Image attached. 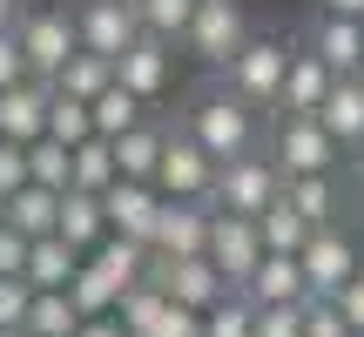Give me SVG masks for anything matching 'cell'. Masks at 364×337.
I'll use <instances>...</instances> for the list:
<instances>
[{
  "label": "cell",
  "instance_id": "15",
  "mask_svg": "<svg viewBox=\"0 0 364 337\" xmlns=\"http://www.w3.org/2000/svg\"><path fill=\"white\" fill-rule=\"evenodd\" d=\"M317 129H324L338 149H364V75L331 81V95L317 102Z\"/></svg>",
  "mask_w": 364,
  "mask_h": 337
},
{
  "label": "cell",
  "instance_id": "14",
  "mask_svg": "<svg viewBox=\"0 0 364 337\" xmlns=\"http://www.w3.org/2000/svg\"><path fill=\"white\" fill-rule=\"evenodd\" d=\"M48 95L54 81H14V88H0V142H41L48 135Z\"/></svg>",
  "mask_w": 364,
  "mask_h": 337
},
{
  "label": "cell",
  "instance_id": "19",
  "mask_svg": "<svg viewBox=\"0 0 364 337\" xmlns=\"http://www.w3.org/2000/svg\"><path fill=\"white\" fill-rule=\"evenodd\" d=\"M54 236H61V243H75L81 257H88V250L108 236L102 196H88V189H61V216H54Z\"/></svg>",
  "mask_w": 364,
  "mask_h": 337
},
{
  "label": "cell",
  "instance_id": "8",
  "mask_svg": "<svg viewBox=\"0 0 364 337\" xmlns=\"http://www.w3.org/2000/svg\"><path fill=\"white\" fill-rule=\"evenodd\" d=\"M203 257L223 270V284H243L250 270H257V257H263V243H257V216H223V209H209V243H203Z\"/></svg>",
  "mask_w": 364,
  "mask_h": 337
},
{
  "label": "cell",
  "instance_id": "5",
  "mask_svg": "<svg viewBox=\"0 0 364 337\" xmlns=\"http://www.w3.org/2000/svg\"><path fill=\"white\" fill-rule=\"evenodd\" d=\"M14 41H21V61H27V75H34V81H54V75H61V61L81 48V41H75V21L54 14V7L21 14V21H14Z\"/></svg>",
  "mask_w": 364,
  "mask_h": 337
},
{
  "label": "cell",
  "instance_id": "25",
  "mask_svg": "<svg viewBox=\"0 0 364 337\" xmlns=\"http://www.w3.org/2000/svg\"><path fill=\"white\" fill-rule=\"evenodd\" d=\"M142 108H149V102H135V95L122 88V81H108V88L88 102V129L102 135V142H115V135H129L135 122H142Z\"/></svg>",
  "mask_w": 364,
  "mask_h": 337
},
{
  "label": "cell",
  "instance_id": "11",
  "mask_svg": "<svg viewBox=\"0 0 364 337\" xmlns=\"http://www.w3.org/2000/svg\"><path fill=\"white\" fill-rule=\"evenodd\" d=\"M142 34V21H135V0H88V7L75 14V41L88 54H108L115 61L129 41Z\"/></svg>",
  "mask_w": 364,
  "mask_h": 337
},
{
  "label": "cell",
  "instance_id": "24",
  "mask_svg": "<svg viewBox=\"0 0 364 337\" xmlns=\"http://www.w3.org/2000/svg\"><path fill=\"white\" fill-rule=\"evenodd\" d=\"M162 135H169V129H149V122H135L129 135H115V168H122V182H156Z\"/></svg>",
  "mask_w": 364,
  "mask_h": 337
},
{
  "label": "cell",
  "instance_id": "33",
  "mask_svg": "<svg viewBox=\"0 0 364 337\" xmlns=\"http://www.w3.org/2000/svg\"><path fill=\"white\" fill-rule=\"evenodd\" d=\"M135 337H203V311H189V304H176V297H162V311L149 317Z\"/></svg>",
  "mask_w": 364,
  "mask_h": 337
},
{
  "label": "cell",
  "instance_id": "32",
  "mask_svg": "<svg viewBox=\"0 0 364 337\" xmlns=\"http://www.w3.org/2000/svg\"><path fill=\"white\" fill-rule=\"evenodd\" d=\"M250 317H257V304H243L230 290V297H216L203 311V337H250Z\"/></svg>",
  "mask_w": 364,
  "mask_h": 337
},
{
  "label": "cell",
  "instance_id": "7",
  "mask_svg": "<svg viewBox=\"0 0 364 337\" xmlns=\"http://www.w3.org/2000/svg\"><path fill=\"white\" fill-rule=\"evenodd\" d=\"M284 176H331L338 168V142L317 129V115H284L277 122V156H270Z\"/></svg>",
  "mask_w": 364,
  "mask_h": 337
},
{
  "label": "cell",
  "instance_id": "21",
  "mask_svg": "<svg viewBox=\"0 0 364 337\" xmlns=\"http://www.w3.org/2000/svg\"><path fill=\"white\" fill-rule=\"evenodd\" d=\"M54 216H61V189L21 182V189L7 196V230H21L27 243H34V236H54Z\"/></svg>",
  "mask_w": 364,
  "mask_h": 337
},
{
  "label": "cell",
  "instance_id": "26",
  "mask_svg": "<svg viewBox=\"0 0 364 337\" xmlns=\"http://www.w3.org/2000/svg\"><path fill=\"white\" fill-rule=\"evenodd\" d=\"M75 324H81V311H75L68 290H34V297H27L21 337H75Z\"/></svg>",
  "mask_w": 364,
  "mask_h": 337
},
{
  "label": "cell",
  "instance_id": "2",
  "mask_svg": "<svg viewBox=\"0 0 364 337\" xmlns=\"http://www.w3.org/2000/svg\"><path fill=\"white\" fill-rule=\"evenodd\" d=\"M216 156H209L203 142H196L189 129L182 135H162V162H156V189L176 196V203H209V189H216Z\"/></svg>",
  "mask_w": 364,
  "mask_h": 337
},
{
  "label": "cell",
  "instance_id": "6",
  "mask_svg": "<svg viewBox=\"0 0 364 337\" xmlns=\"http://www.w3.org/2000/svg\"><path fill=\"white\" fill-rule=\"evenodd\" d=\"M284 61H290V48L284 41H263V34H250L243 48L230 54V95H243L250 108H263V102H277V88H284Z\"/></svg>",
  "mask_w": 364,
  "mask_h": 337
},
{
  "label": "cell",
  "instance_id": "22",
  "mask_svg": "<svg viewBox=\"0 0 364 337\" xmlns=\"http://www.w3.org/2000/svg\"><path fill=\"white\" fill-rule=\"evenodd\" d=\"M257 243H263V250H277V257H297V250L311 243V223H304L297 209L284 203V196H270V203L257 209Z\"/></svg>",
  "mask_w": 364,
  "mask_h": 337
},
{
  "label": "cell",
  "instance_id": "29",
  "mask_svg": "<svg viewBox=\"0 0 364 337\" xmlns=\"http://www.w3.org/2000/svg\"><path fill=\"white\" fill-rule=\"evenodd\" d=\"M189 14H196V0H135V21H142V34H156V41H182Z\"/></svg>",
  "mask_w": 364,
  "mask_h": 337
},
{
  "label": "cell",
  "instance_id": "27",
  "mask_svg": "<svg viewBox=\"0 0 364 337\" xmlns=\"http://www.w3.org/2000/svg\"><path fill=\"white\" fill-rule=\"evenodd\" d=\"M108 81H115V61H108V54L75 48V54L61 61V75H54V88H61V95H75V102H95Z\"/></svg>",
  "mask_w": 364,
  "mask_h": 337
},
{
  "label": "cell",
  "instance_id": "17",
  "mask_svg": "<svg viewBox=\"0 0 364 337\" xmlns=\"http://www.w3.org/2000/svg\"><path fill=\"white\" fill-rule=\"evenodd\" d=\"M331 81H338V75H331V68L317 61L311 48H297V54L284 61V88H277V108H284V115H317V102L331 95Z\"/></svg>",
  "mask_w": 364,
  "mask_h": 337
},
{
  "label": "cell",
  "instance_id": "3",
  "mask_svg": "<svg viewBox=\"0 0 364 337\" xmlns=\"http://www.w3.org/2000/svg\"><path fill=\"white\" fill-rule=\"evenodd\" d=\"M243 41H250V27H243V7H236V0H196L189 27H182V48L203 68H230V54L243 48Z\"/></svg>",
  "mask_w": 364,
  "mask_h": 337
},
{
  "label": "cell",
  "instance_id": "48",
  "mask_svg": "<svg viewBox=\"0 0 364 337\" xmlns=\"http://www.w3.org/2000/svg\"><path fill=\"white\" fill-rule=\"evenodd\" d=\"M358 337H364V331H358Z\"/></svg>",
  "mask_w": 364,
  "mask_h": 337
},
{
  "label": "cell",
  "instance_id": "35",
  "mask_svg": "<svg viewBox=\"0 0 364 337\" xmlns=\"http://www.w3.org/2000/svg\"><path fill=\"white\" fill-rule=\"evenodd\" d=\"M304 337H358V331L338 317L331 297H304Z\"/></svg>",
  "mask_w": 364,
  "mask_h": 337
},
{
  "label": "cell",
  "instance_id": "37",
  "mask_svg": "<svg viewBox=\"0 0 364 337\" xmlns=\"http://www.w3.org/2000/svg\"><path fill=\"white\" fill-rule=\"evenodd\" d=\"M27 182V142H0V203Z\"/></svg>",
  "mask_w": 364,
  "mask_h": 337
},
{
  "label": "cell",
  "instance_id": "44",
  "mask_svg": "<svg viewBox=\"0 0 364 337\" xmlns=\"http://www.w3.org/2000/svg\"><path fill=\"white\" fill-rule=\"evenodd\" d=\"M0 223H7V203H0Z\"/></svg>",
  "mask_w": 364,
  "mask_h": 337
},
{
  "label": "cell",
  "instance_id": "34",
  "mask_svg": "<svg viewBox=\"0 0 364 337\" xmlns=\"http://www.w3.org/2000/svg\"><path fill=\"white\" fill-rule=\"evenodd\" d=\"M250 337H304V304H257Z\"/></svg>",
  "mask_w": 364,
  "mask_h": 337
},
{
  "label": "cell",
  "instance_id": "39",
  "mask_svg": "<svg viewBox=\"0 0 364 337\" xmlns=\"http://www.w3.org/2000/svg\"><path fill=\"white\" fill-rule=\"evenodd\" d=\"M331 304H338V317H344L351 331H364V270H358V277H351V284H344Z\"/></svg>",
  "mask_w": 364,
  "mask_h": 337
},
{
  "label": "cell",
  "instance_id": "12",
  "mask_svg": "<svg viewBox=\"0 0 364 337\" xmlns=\"http://www.w3.org/2000/svg\"><path fill=\"white\" fill-rule=\"evenodd\" d=\"M169 75H176V61H169V41H156V34H135L129 48L115 54V81L135 95V102H156V95L169 88Z\"/></svg>",
  "mask_w": 364,
  "mask_h": 337
},
{
  "label": "cell",
  "instance_id": "13",
  "mask_svg": "<svg viewBox=\"0 0 364 337\" xmlns=\"http://www.w3.org/2000/svg\"><path fill=\"white\" fill-rule=\"evenodd\" d=\"M203 243H209V203H176V196H162V216H156L149 250H156V257H203Z\"/></svg>",
  "mask_w": 364,
  "mask_h": 337
},
{
  "label": "cell",
  "instance_id": "1",
  "mask_svg": "<svg viewBox=\"0 0 364 337\" xmlns=\"http://www.w3.org/2000/svg\"><path fill=\"white\" fill-rule=\"evenodd\" d=\"M189 135L216 162H236L257 142V108H250L243 95H230V88H209V95H196V108H189Z\"/></svg>",
  "mask_w": 364,
  "mask_h": 337
},
{
  "label": "cell",
  "instance_id": "30",
  "mask_svg": "<svg viewBox=\"0 0 364 337\" xmlns=\"http://www.w3.org/2000/svg\"><path fill=\"white\" fill-rule=\"evenodd\" d=\"M48 135H54V142H68V149H75V142H88V102H75V95H61V88H54L48 95Z\"/></svg>",
  "mask_w": 364,
  "mask_h": 337
},
{
  "label": "cell",
  "instance_id": "42",
  "mask_svg": "<svg viewBox=\"0 0 364 337\" xmlns=\"http://www.w3.org/2000/svg\"><path fill=\"white\" fill-rule=\"evenodd\" d=\"M324 14H344V21H364V0H324Z\"/></svg>",
  "mask_w": 364,
  "mask_h": 337
},
{
  "label": "cell",
  "instance_id": "9",
  "mask_svg": "<svg viewBox=\"0 0 364 337\" xmlns=\"http://www.w3.org/2000/svg\"><path fill=\"white\" fill-rule=\"evenodd\" d=\"M102 216H108V236H129V243L149 250V236H156V216H162V189L156 182H108L102 189Z\"/></svg>",
  "mask_w": 364,
  "mask_h": 337
},
{
  "label": "cell",
  "instance_id": "46",
  "mask_svg": "<svg viewBox=\"0 0 364 337\" xmlns=\"http://www.w3.org/2000/svg\"><path fill=\"white\" fill-rule=\"evenodd\" d=\"M358 176H364V162H358Z\"/></svg>",
  "mask_w": 364,
  "mask_h": 337
},
{
  "label": "cell",
  "instance_id": "31",
  "mask_svg": "<svg viewBox=\"0 0 364 337\" xmlns=\"http://www.w3.org/2000/svg\"><path fill=\"white\" fill-rule=\"evenodd\" d=\"M27 182H41V189H68V142H54V135L27 142Z\"/></svg>",
  "mask_w": 364,
  "mask_h": 337
},
{
  "label": "cell",
  "instance_id": "47",
  "mask_svg": "<svg viewBox=\"0 0 364 337\" xmlns=\"http://www.w3.org/2000/svg\"><path fill=\"white\" fill-rule=\"evenodd\" d=\"M358 27H364V21H358Z\"/></svg>",
  "mask_w": 364,
  "mask_h": 337
},
{
  "label": "cell",
  "instance_id": "10",
  "mask_svg": "<svg viewBox=\"0 0 364 337\" xmlns=\"http://www.w3.org/2000/svg\"><path fill=\"white\" fill-rule=\"evenodd\" d=\"M297 270H304V290H311V297H338L358 277V250L324 223V230H311V243L297 250Z\"/></svg>",
  "mask_w": 364,
  "mask_h": 337
},
{
  "label": "cell",
  "instance_id": "20",
  "mask_svg": "<svg viewBox=\"0 0 364 337\" xmlns=\"http://www.w3.org/2000/svg\"><path fill=\"white\" fill-rule=\"evenodd\" d=\"M75 270H81V250L75 243H61V236H34V243H27V263H21L27 290H68Z\"/></svg>",
  "mask_w": 364,
  "mask_h": 337
},
{
  "label": "cell",
  "instance_id": "43",
  "mask_svg": "<svg viewBox=\"0 0 364 337\" xmlns=\"http://www.w3.org/2000/svg\"><path fill=\"white\" fill-rule=\"evenodd\" d=\"M21 21V0H0V27H14Z\"/></svg>",
  "mask_w": 364,
  "mask_h": 337
},
{
  "label": "cell",
  "instance_id": "18",
  "mask_svg": "<svg viewBox=\"0 0 364 337\" xmlns=\"http://www.w3.org/2000/svg\"><path fill=\"white\" fill-rule=\"evenodd\" d=\"M311 54L331 68V75H364V27L358 21H344V14H324L317 21V41H311Z\"/></svg>",
  "mask_w": 364,
  "mask_h": 337
},
{
  "label": "cell",
  "instance_id": "38",
  "mask_svg": "<svg viewBox=\"0 0 364 337\" xmlns=\"http://www.w3.org/2000/svg\"><path fill=\"white\" fill-rule=\"evenodd\" d=\"M14 81H27V61H21V41H14V27H0V88H14Z\"/></svg>",
  "mask_w": 364,
  "mask_h": 337
},
{
  "label": "cell",
  "instance_id": "4",
  "mask_svg": "<svg viewBox=\"0 0 364 337\" xmlns=\"http://www.w3.org/2000/svg\"><path fill=\"white\" fill-rule=\"evenodd\" d=\"M284 189V168L263 162V156H236L216 168V189H209V209H223V216H257L270 196Z\"/></svg>",
  "mask_w": 364,
  "mask_h": 337
},
{
  "label": "cell",
  "instance_id": "45",
  "mask_svg": "<svg viewBox=\"0 0 364 337\" xmlns=\"http://www.w3.org/2000/svg\"><path fill=\"white\" fill-rule=\"evenodd\" d=\"M0 337H21V331H0Z\"/></svg>",
  "mask_w": 364,
  "mask_h": 337
},
{
  "label": "cell",
  "instance_id": "36",
  "mask_svg": "<svg viewBox=\"0 0 364 337\" xmlns=\"http://www.w3.org/2000/svg\"><path fill=\"white\" fill-rule=\"evenodd\" d=\"M27 277H0V331H21L27 324Z\"/></svg>",
  "mask_w": 364,
  "mask_h": 337
},
{
  "label": "cell",
  "instance_id": "23",
  "mask_svg": "<svg viewBox=\"0 0 364 337\" xmlns=\"http://www.w3.org/2000/svg\"><path fill=\"white\" fill-rule=\"evenodd\" d=\"M115 176H122V168H115V142L88 135V142H75V149H68V189H88V196H102Z\"/></svg>",
  "mask_w": 364,
  "mask_h": 337
},
{
  "label": "cell",
  "instance_id": "28",
  "mask_svg": "<svg viewBox=\"0 0 364 337\" xmlns=\"http://www.w3.org/2000/svg\"><path fill=\"white\" fill-rule=\"evenodd\" d=\"M277 196H284L311 230H324V223L338 216V189H331V176H284V189H277Z\"/></svg>",
  "mask_w": 364,
  "mask_h": 337
},
{
  "label": "cell",
  "instance_id": "41",
  "mask_svg": "<svg viewBox=\"0 0 364 337\" xmlns=\"http://www.w3.org/2000/svg\"><path fill=\"white\" fill-rule=\"evenodd\" d=\"M75 337H129V331H122V324H115V311H108V317H81Z\"/></svg>",
  "mask_w": 364,
  "mask_h": 337
},
{
  "label": "cell",
  "instance_id": "16",
  "mask_svg": "<svg viewBox=\"0 0 364 337\" xmlns=\"http://www.w3.org/2000/svg\"><path fill=\"white\" fill-rule=\"evenodd\" d=\"M236 297H243V304H304L311 290H304L297 257H277V250H263V257H257V270L236 284Z\"/></svg>",
  "mask_w": 364,
  "mask_h": 337
},
{
  "label": "cell",
  "instance_id": "40",
  "mask_svg": "<svg viewBox=\"0 0 364 337\" xmlns=\"http://www.w3.org/2000/svg\"><path fill=\"white\" fill-rule=\"evenodd\" d=\"M21 263H27V236L0 223V277H21Z\"/></svg>",
  "mask_w": 364,
  "mask_h": 337
}]
</instances>
